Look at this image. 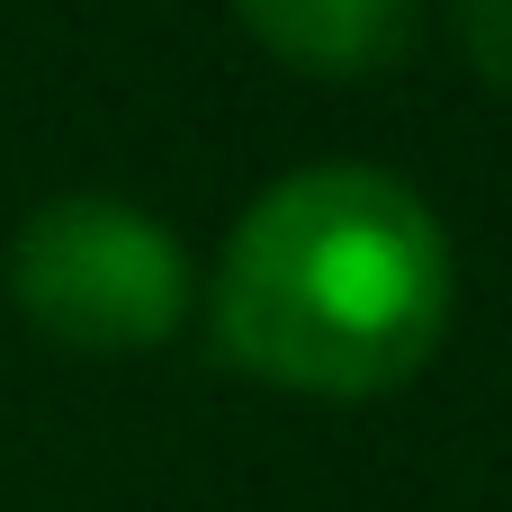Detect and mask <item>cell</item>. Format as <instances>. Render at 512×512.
<instances>
[{
  "instance_id": "obj_1",
  "label": "cell",
  "mask_w": 512,
  "mask_h": 512,
  "mask_svg": "<svg viewBox=\"0 0 512 512\" xmlns=\"http://www.w3.org/2000/svg\"><path fill=\"white\" fill-rule=\"evenodd\" d=\"M450 234L414 180L315 162L270 180L216 252V342L288 396H387L450 333Z\"/></svg>"
},
{
  "instance_id": "obj_2",
  "label": "cell",
  "mask_w": 512,
  "mask_h": 512,
  "mask_svg": "<svg viewBox=\"0 0 512 512\" xmlns=\"http://www.w3.org/2000/svg\"><path fill=\"white\" fill-rule=\"evenodd\" d=\"M198 270L162 216L108 189H63L9 234V306L81 360H126L180 333Z\"/></svg>"
},
{
  "instance_id": "obj_3",
  "label": "cell",
  "mask_w": 512,
  "mask_h": 512,
  "mask_svg": "<svg viewBox=\"0 0 512 512\" xmlns=\"http://www.w3.org/2000/svg\"><path fill=\"white\" fill-rule=\"evenodd\" d=\"M243 36L306 81H369L414 45L423 0H234Z\"/></svg>"
},
{
  "instance_id": "obj_4",
  "label": "cell",
  "mask_w": 512,
  "mask_h": 512,
  "mask_svg": "<svg viewBox=\"0 0 512 512\" xmlns=\"http://www.w3.org/2000/svg\"><path fill=\"white\" fill-rule=\"evenodd\" d=\"M459 54L495 99H512V0H459Z\"/></svg>"
}]
</instances>
